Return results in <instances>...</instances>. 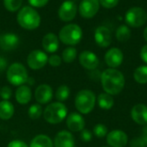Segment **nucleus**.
I'll use <instances>...</instances> for the list:
<instances>
[{"instance_id":"obj_1","label":"nucleus","mask_w":147,"mask_h":147,"mask_svg":"<svg viewBox=\"0 0 147 147\" xmlns=\"http://www.w3.org/2000/svg\"><path fill=\"white\" fill-rule=\"evenodd\" d=\"M101 82L102 89L106 93L111 96H116L124 89L125 77L119 70L109 68L102 73Z\"/></svg>"},{"instance_id":"obj_2","label":"nucleus","mask_w":147,"mask_h":147,"mask_svg":"<svg viewBox=\"0 0 147 147\" xmlns=\"http://www.w3.org/2000/svg\"><path fill=\"white\" fill-rule=\"evenodd\" d=\"M17 22L22 28L33 30L40 26V16L33 7L24 6L17 14Z\"/></svg>"},{"instance_id":"obj_3","label":"nucleus","mask_w":147,"mask_h":147,"mask_svg":"<svg viewBox=\"0 0 147 147\" xmlns=\"http://www.w3.org/2000/svg\"><path fill=\"white\" fill-rule=\"evenodd\" d=\"M67 112V108L63 102H56L50 103L46 107L43 116L47 122L50 124H58L66 118Z\"/></svg>"},{"instance_id":"obj_4","label":"nucleus","mask_w":147,"mask_h":147,"mask_svg":"<svg viewBox=\"0 0 147 147\" xmlns=\"http://www.w3.org/2000/svg\"><path fill=\"white\" fill-rule=\"evenodd\" d=\"M96 102V98L92 90H82L76 95L75 107L80 114L88 115L94 109Z\"/></svg>"},{"instance_id":"obj_5","label":"nucleus","mask_w":147,"mask_h":147,"mask_svg":"<svg viewBox=\"0 0 147 147\" xmlns=\"http://www.w3.org/2000/svg\"><path fill=\"white\" fill-rule=\"evenodd\" d=\"M83 31L78 24H68L63 27L59 34V39L65 45L74 46L80 42Z\"/></svg>"},{"instance_id":"obj_6","label":"nucleus","mask_w":147,"mask_h":147,"mask_svg":"<svg viewBox=\"0 0 147 147\" xmlns=\"http://www.w3.org/2000/svg\"><path fill=\"white\" fill-rule=\"evenodd\" d=\"M28 78L27 69L21 63L10 65L7 70V79L14 86H21L27 83Z\"/></svg>"},{"instance_id":"obj_7","label":"nucleus","mask_w":147,"mask_h":147,"mask_svg":"<svg viewBox=\"0 0 147 147\" xmlns=\"http://www.w3.org/2000/svg\"><path fill=\"white\" fill-rule=\"evenodd\" d=\"M147 21L146 11L141 7H132L125 14V22L128 27L140 28Z\"/></svg>"},{"instance_id":"obj_8","label":"nucleus","mask_w":147,"mask_h":147,"mask_svg":"<svg viewBox=\"0 0 147 147\" xmlns=\"http://www.w3.org/2000/svg\"><path fill=\"white\" fill-rule=\"evenodd\" d=\"M47 62H48V57L47 53L40 50L32 51L27 58L28 65L32 70H40L43 68Z\"/></svg>"},{"instance_id":"obj_9","label":"nucleus","mask_w":147,"mask_h":147,"mask_svg":"<svg viewBox=\"0 0 147 147\" xmlns=\"http://www.w3.org/2000/svg\"><path fill=\"white\" fill-rule=\"evenodd\" d=\"M100 8L99 0H82L79 4V13L84 18H92L98 12Z\"/></svg>"},{"instance_id":"obj_10","label":"nucleus","mask_w":147,"mask_h":147,"mask_svg":"<svg viewBox=\"0 0 147 147\" xmlns=\"http://www.w3.org/2000/svg\"><path fill=\"white\" fill-rule=\"evenodd\" d=\"M77 11V4L73 1L66 0L60 5L59 9V17L64 22H70L75 18Z\"/></svg>"},{"instance_id":"obj_11","label":"nucleus","mask_w":147,"mask_h":147,"mask_svg":"<svg viewBox=\"0 0 147 147\" xmlns=\"http://www.w3.org/2000/svg\"><path fill=\"white\" fill-rule=\"evenodd\" d=\"M127 141L128 137L124 131L114 130L107 134V143L110 147H125Z\"/></svg>"},{"instance_id":"obj_12","label":"nucleus","mask_w":147,"mask_h":147,"mask_svg":"<svg viewBox=\"0 0 147 147\" xmlns=\"http://www.w3.org/2000/svg\"><path fill=\"white\" fill-rule=\"evenodd\" d=\"M94 37L96 44L101 47H108L112 42V33L105 26L98 27L95 31Z\"/></svg>"},{"instance_id":"obj_13","label":"nucleus","mask_w":147,"mask_h":147,"mask_svg":"<svg viewBox=\"0 0 147 147\" xmlns=\"http://www.w3.org/2000/svg\"><path fill=\"white\" fill-rule=\"evenodd\" d=\"M106 64L110 68L119 67L123 61V53L121 49L117 47H112L107 51L104 56Z\"/></svg>"},{"instance_id":"obj_14","label":"nucleus","mask_w":147,"mask_h":147,"mask_svg":"<svg viewBox=\"0 0 147 147\" xmlns=\"http://www.w3.org/2000/svg\"><path fill=\"white\" fill-rule=\"evenodd\" d=\"M66 126L71 132H81L84 129L85 121L81 114L71 112L66 116Z\"/></svg>"},{"instance_id":"obj_15","label":"nucleus","mask_w":147,"mask_h":147,"mask_svg":"<svg viewBox=\"0 0 147 147\" xmlns=\"http://www.w3.org/2000/svg\"><path fill=\"white\" fill-rule=\"evenodd\" d=\"M53 96V91L50 85L48 84H40L39 85L34 92V98L39 104H47L48 103Z\"/></svg>"},{"instance_id":"obj_16","label":"nucleus","mask_w":147,"mask_h":147,"mask_svg":"<svg viewBox=\"0 0 147 147\" xmlns=\"http://www.w3.org/2000/svg\"><path fill=\"white\" fill-rule=\"evenodd\" d=\"M54 147H75V140L72 134L66 130L59 131L53 140Z\"/></svg>"},{"instance_id":"obj_17","label":"nucleus","mask_w":147,"mask_h":147,"mask_svg":"<svg viewBox=\"0 0 147 147\" xmlns=\"http://www.w3.org/2000/svg\"><path fill=\"white\" fill-rule=\"evenodd\" d=\"M79 63L87 70H95L99 65V59L94 53L84 51L79 55Z\"/></svg>"},{"instance_id":"obj_18","label":"nucleus","mask_w":147,"mask_h":147,"mask_svg":"<svg viewBox=\"0 0 147 147\" xmlns=\"http://www.w3.org/2000/svg\"><path fill=\"white\" fill-rule=\"evenodd\" d=\"M131 117L139 125H147V106L143 103L136 104L131 110Z\"/></svg>"},{"instance_id":"obj_19","label":"nucleus","mask_w":147,"mask_h":147,"mask_svg":"<svg viewBox=\"0 0 147 147\" xmlns=\"http://www.w3.org/2000/svg\"><path fill=\"white\" fill-rule=\"evenodd\" d=\"M19 45V38L13 33H7L0 35V48L4 51L16 49Z\"/></svg>"},{"instance_id":"obj_20","label":"nucleus","mask_w":147,"mask_h":147,"mask_svg":"<svg viewBox=\"0 0 147 147\" xmlns=\"http://www.w3.org/2000/svg\"><path fill=\"white\" fill-rule=\"evenodd\" d=\"M42 47L43 49L50 53H55L59 48V38L53 33L47 34L42 39Z\"/></svg>"},{"instance_id":"obj_21","label":"nucleus","mask_w":147,"mask_h":147,"mask_svg":"<svg viewBox=\"0 0 147 147\" xmlns=\"http://www.w3.org/2000/svg\"><path fill=\"white\" fill-rule=\"evenodd\" d=\"M15 97L18 103L22 105L28 104L32 98V91L30 87L24 84L18 86L17 90H16Z\"/></svg>"},{"instance_id":"obj_22","label":"nucleus","mask_w":147,"mask_h":147,"mask_svg":"<svg viewBox=\"0 0 147 147\" xmlns=\"http://www.w3.org/2000/svg\"><path fill=\"white\" fill-rule=\"evenodd\" d=\"M15 113V108L9 101L0 102V119L3 121L9 120Z\"/></svg>"},{"instance_id":"obj_23","label":"nucleus","mask_w":147,"mask_h":147,"mask_svg":"<svg viewBox=\"0 0 147 147\" xmlns=\"http://www.w3.org/2000/svg\"><path fill=\"white\" fill-rule=\"evenodd\" d=\"M96 101H97V104L98 106L102 109H105V110H109V109H111L115 104V101L113 99V96L108 93H101L97 98H96Z\"/></svg>"},{"instance_id":"obj_24","label":"nucleus","mask_w":147,"mask_h":147,"mask_svg":"<svg viewBox=\"0 0 147 147\" xmlns=\"http://www.w3.org/2000/svg\"><path fill=\"white\" fill-rule=\"evenodd\" d=\"M29 147H53V142L48 136L40 134L31 140Z\"/></svg>"},{"instance_id":"obj_25","label":"nucleus","mask_w":147,"mask_h":147,"mask_svg":"<svg viewBox=\"0 0 147 147\" xmlns=\"http://www.w3.org/2000/svg\"><path fill=\"white\" fill-rule=\"evenodd\" d=\"M115 36H116V39L121 42L127 41L131 37V30L129 27L125 24L121 25L116 30Z\"/></svg>"},{"instance_id":"obj_26","label":"nucleus","mask_w":147,"mask_h":147,"mask_svg":"<svg viewBox=\"0 0 147 147\" xmlns=\"http://www.w3.org/2000/svg\"><path fill=\"white\" fill-rule=\"evenodd\" d=\"M134 78L140 84H147V65H141L136 68L134 72Z\"/></svg>"},{"instance_id":"obj_27","label":"nucleus","mask_w":147,"mask_h":147,"mask_svg":"<svg viewBox=\"0 0 147 147\" xmlns=\"http://www.w3.org/2000/svg\"><path fill=\"white\" fill-rule=\"evenodd\" d=\"M70 96V88L67 85H60L55 93V97L58 100V102H65L68 99V97Z\"/></svg>"},{"instance_id":"obj_28","label":"nucleus","mask_w":147,"mask_h":147,"mask_svg":"<svg viewBox=\"0 0 147 147\" xmlns=\"http://www.w3.org/2000/svg\"><path fill=\"white\" fill-rule=\"evenodd\" d=\"M77 49L73 47H66L62 53V59L65 63H71L77 58Z\"/></svg>"},{"instance_id":"obj_29","label":"nucleus","mask_w":147,"mask_h":147,"mask_svg":"<svg viewBox=\"0 0 147 147\" xmlns=\"http://www.w3.org/2000/svg\"><path fill=\"white\" fill-rule=\"evenodd\" d=\"M42 114H43L42 107L39 103L32 104L29 107V109H28V116L32 120H37V119H39L41 116Z\"/></svg>"},{"instance_id":"obj_30","label":"nucleus","mask_w":147,"mask_h":147,"mask_svg":"<svg viewBox=\"0 0 147 147\" xmlns=\"http://www.w3.org/2000/svg\"><path fill=\"white\" fill-rule=\"evenodd\" d=\"M131 147H147V127L144 128L142 136L131 141Z\"/></svg>"},{"instance_id":"obj_31","label":"nucleus","mask_w":147,"mask_h":147,"mask_svg":"<svg viewBox=\"0 0 147 147\" xmlns=\"http://www.w3.org/2000/svg\"><path fill=\"white\" fill-rule=\"evenodd\" d=\"M22 3V0H3L4 7L7 10L14 12L18 10Z\"/></svg>"},{"instance_id":"obj_32","label":"nucleus","mask_w":147,"mask_h":147,"mask_svg":"<svg viewBox=\"0 0 147 147\" xmlns=\"http://www.w3.org/2000/svg\"><path fill=\"white\" fill-rule=\"evenodd\" d=\"M93 134L97 138H103V137L107 136V134H108V128L103 124H101V123L96 124L93 128Z\"/></svg>"},{"instance_id":"obj_33","label":"nucleus","mask_w":147,"mask_h":147,"mask_svg":"<svg viewBox=\"0 0 147 147\" xmlns=\"http://www.w3.org/2000/svg\"><path fill=\"white\" fill-rule=\"evenodd\" d=\"M0 96L4 101H9L12 96V90L9 86H3L0 90Z\"/></svg>"},{"instance_id":"obj_34","label":"nucleus","mask_w":147,"mask_h":147,"mask_svg":"<svg viewBox=\"0 0 147 147\" xmlns=\"http://www.w3.org/2000/svg\"><path fill=\"white\" fill-rule=\"evenodd\" d=\"M62 62V59L57 55V54H53V55H51L49 58H48V63L51 66L53 67H57V66H59L60 64Z\"/></svg>"},{"instance_id":"obj_35","label":"nucleus","mask_w":147,"mask_h":147,"mask_svg":"<svg viewBox=\"0 0 147 147\" xmlns=\"http://www.w3.org/2000/svg\"><path fill=\"white\" fill-rule=\"evenodd\" d=\"M120 0H99L100 4L106 9H112L117 6Z\"/></svg>"},{"instance_id":"obj_36","label":"nucleus","mask_w":147,"mask_h":147,"mask_svg":"<svg viewBox=\"0 0 147 147\" xmlns=\"http://www.w3.org/2000/svg\"><path fill=\"white\" fill-rule=\"evenodd\" d=\"M80 138L84 142H90L92 140V133L88 129H83L80 134Z\"/></svg>"},{"instance_id":"obj_37","label":"nucleus","mask_w":147,"mask_h":147,"mask_svg":"<svg viewBox=\"0 0 147 147\" xmlns=\"http://www.w3.org/2000/svg\"><path fill=\"white\" fill-rule=\"evenodd\" d=\"M29 4L35 8H40L47 5L49 0H28Z\"/></svg>"},{"instance_id":"obj_38","label":"nucleus","mask_w":147,"mask_h":147,"mask_svg":"<svg viewBox=\"0 0 147 147\" xmlns=\"http://www.w3.org/2000/svg\"><path fill=\"white\" fill-rule=\"evenodd\" d=\"M7 147H29L24 141L20 140H15L10 141Z\"/></svg>"},{"instance_id":"obj_39","label":"nucleus","mask_w":147,"mask_h":147,"mask_svg":"<svg viewBox=\"0 0 147 147\" xmlns=\"http://www.w3.org/2000/svg\"><path fill=\"white\" fill-rule=\"evenodd\" d=\"M140 58L141 59L147 64V45H145L140 51Z\"/></svg>"},{"instance_id":"obj_40","label":"nucleus","mask_w":147,"mask_h":147,"mask_svg":"<svg viewBox=\"0 0 147 147\" xmlns=\"http://www.w3.org/2000/svg\"><path fill=\"white\" fill-rule=\"evenodd\" d=\"M7 66V61L4 58L0 56V71H3Z\"/></svg>"},{"instance_id":"obj_41","label":"nucleus","mask_w":147,"mask_h":147,"mask_svg":"<svg viewBox=\"0 0 147 147\" xmlns=\"http://www.w3.org/2000/svg\"><path fill=\"white\" fill-rule=\"evenodd\" d=\"M144 38H145V40L147 41V27L145 28V30H144Z\"/></svg>"},{"instance_id":"obj_42","label":"nucleus","mask_w":147,"mask_h":147,"mask_svg":"<svg viewBox=\"0 0 147 147\" xmlns=\"http://www.w3.org/2000/svg\"><path fill=\"white\" fill-rule=\"evenodd\" d=\"M102 147H107V146H102Z\"/></svg>"}]
</instances>
